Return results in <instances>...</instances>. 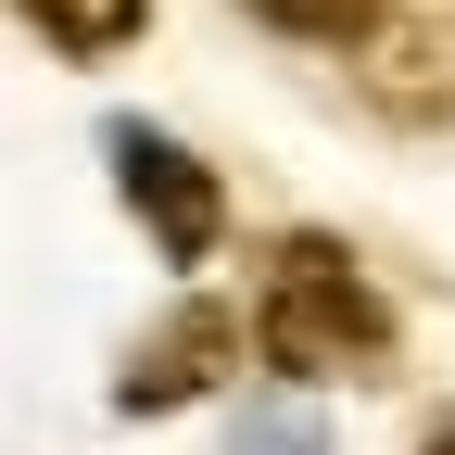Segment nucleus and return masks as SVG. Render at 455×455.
Here are the masks:
<instances>
[{
	"label": "nucleus",
	"mask_w": 455,
	"mask_h": 455,
	"mask_svg": "<svg viewBox=\"0 0 455 455\" xmlns=\"http://www.w3.org/2000/svg\"><path fill=\"white\" fill-rule=\"evenodd\" d=\"M253 341L278 379H379L392 367V304L367 291V266L316 241V228H291L266 266V304H253Z\"/></svg>",
	"instance_id": "obj_1"
},
{
	"label": "nucleus",
	"mask_w": 455,
	"mask_h": 455,
	"mask_svg": "<svg viewBox=\"0 0 455 455\" xmlns=\"http://www.w3.org/2000/svg\"><path fill=\"white\" fill-rule=\"evenodd\" d=\"M101 152H114V190H127V215L152 228V253H164V266H203V253H215V228H228L215 164H190L164 127H101Z\"/></svg>",
	"instance_id": "obj_2"
},
{
	"label": "nucleus",
	"mask_w": 455,
	"mask_h": 455,
	"mask_svg": "<svg viewBox=\"0 0 455 455\" xmlns=\"http://www.w3.org/2000/svg\"><path fill=\"white\" fill-rule=\"evenodd\" d=\"M355 89H367V114H392V127H455V26L379 13L355 38Z\"/></svg>",
	"instance_id": "obj_3"
},
{
	"label": "nucleus",
	"mask_w": 455,
	"mask_h": 455,
	"mask_svg": "<svg viewBox=\"0 0 455 455\" xmlns=\"http://www.w3.org/2000/svg\"><path fill=\"white\" fill-rule=\"evenodd\" d=\"M228 367H241V316H228V304H178V316H164V329L140 341V367L114 379V405H127V418L203 405V392H215Z\"/></svg>",
	"instance_id": "obj_4"
},
{
	"label": "nucleus",
	"mask_w": 455,
	"mask_h": 455,
	"mask_svg": "<svg viewBox=\"0 0 455 455\" xmlns=\"http://www.w3.org/2000/svg\"><path fill=\"white\" fill-rule=\"evenodd\" d=\"M241 13L278 26V38H329V51H355V38L392 13V0H241Z\"/></svg>",
	"instance_id": "obj_5"
},
{
	"label": "nucleus",
	"mask_w": 455,
	"mask_h": 455,
	"mask_svg": "<svg viewBox=\"0 0 455 455\" xmlns=\"http://www.w3.org/2000/svg\"><path fill=\"white\" fill-rule=\"evenodd\" d=\"M26 13L64 38V51H114V38H140V13H152V0H26Z\"/></svg>",
	"instance_id": "obj_6"
},
{
	"label": "nucleus",
	"mask_w": 455,
	"mask_h": 455,
	"mask_svg": "<svg viewBox=\"0 0 455 455\" xmlns=\"http://www.w3.org/2000/svg\"><path fill=\"white\" fill-rule=\"evenodd\" d=\"M253 455H316V430H253Z\"/></svg>",
	"instance_id": "obj_7"
},
{
	"label": "nucleus",
	"mask_w": 455,
	"mask_h": 455,
	"mask_svg": "<svg viewBox=\"0 0 455 455\" xmlns=\"http://www.w3.org/2000/svg\"><path fill=\"white\" fill-rule=\"evenodd\" d=\"M418 455H455V430H430V443H418Z\"/></svg>",
	"instance_id": "obj_8"
}]
</instances>
